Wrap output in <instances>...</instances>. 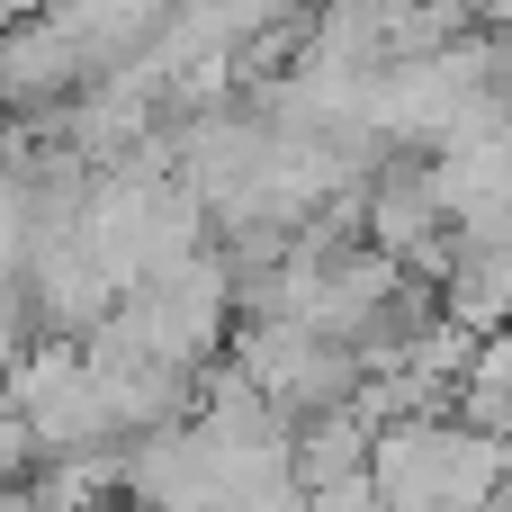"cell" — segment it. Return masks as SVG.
<instances>
[{
	"label": "cell",
	"mask_w": 512,
	"mask_h": 512,
	"mask_svg": "<svg viewBox=\"0 0 512 512\" xmlns=\"http://www.w3.org/2000/svg\"><path fill=\"white\" fill-rule=\"evenodd\" d=\"M495 477H504V441H477V432H459L450 414L387 423V432L369 441V495H378V512H477V504H504Z\"/></svg>",
	"instance_id": "1"
}]
</instances>
